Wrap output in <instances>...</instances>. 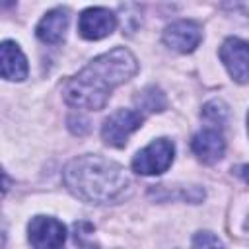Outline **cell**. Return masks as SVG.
Instances as JSON below:
<instances>
[{"label": "cell", "mask_w": 249, "mask_h": 249, "mask_svg": "<svg viewBox=\"0 0 249 249\" xmlns=\"http://www.w3.org/2000/svg\"><path fill=\"white\" fill-rule=\"evenodd\" d=\"M138 70L134 54L117 47L109 53L95 56L88 66H84L74 78H70L62 89L64 101L78 109L99 111L105 107L111 91L130 80Z\"/></svg>", "instance_id": "cell-1"}, {"label": "cell", "mask_w": 249, "mask_h": 249, "mask_svg": "<svg viewBox=\"0 0 249 249\" xmlns=\"http://www.w3.org/2000/svg\"><path fill=\"white\" fill-rule=\"evenodd\" d=\"M62 179L74 196L91 204H113L126 198L132 191V181L123 165L91 154L68 161Z\"/></svg>", "instance_id": "cell-2"}, {"label": "cell", "mask_w": 249, "mask_h": 249, "mask_svg": "<svg viewBox=\"0 0 249 249\" xmlns=\"http://www.w3.org/2000/svg\"><path fill=\"white\" fill-rule=\"evenodd\" d=\"M173 154H175L173 142L167 138H158L134 156L132 169L138 175H160L167 171V167L171 165Z\"/></svg>", "instance_id": "cell-3"}, {"label": "cell", "mask_w": 249, "mask_h": 249, "mask_svg": "<svg viewBox=\"0 0 249 249\" xmlns=\"http://www.w3.org/2000/svg\"><path fill=\"white\" fill-rule=\"evenodd\" d=\"M144 123V117L138 111L132 109H119L115 113H111L103 126H101V136L105 140V144L115 146V148H123L128 140V136L138 130Z\"/></svg>", "instance_id": "cell-4"}, {"label": "cell", "mask_w": 249, "mask_h": 249, "mask_svg": "<svg viewBox=\"0 0 249 249\" xmlns=\"http://www.w3.org/2000/svg\"><path fill=\"white\" fill-rule=\"evenodd\" d=\"M27 235L35 249H58L66 239V228L56 218L35 216L27 226Z\"/></svg>", "instance_id": "cell-5"}, {"label": "cell", "mask_w": 249, "mask_h": 249, "mask_svg": "<svg viewBox=\"0 0 249 249\" xmlns=\"http://www.w3.org/2000/svg\"><path fill=\"white\" fill-rule=\"evenodd\" d=\"M220 58L235 82H249V43L239 37L226 39L220 47Z\"/></svg>", "instance_id": "cell-6"}, {"label": "cell", "mask_w": 249, "mask_h": 249, "mask_svg": "<svg viewBox=\"0 0 249 249\" xmlns=\"http://www.w3.org/2000/svg\"><path fill=\"white\" fill-rule=\"evenodd\" d=\"M117 27V16L107 8H88L80 14L78 31L84 39L97 41L111 35Z\"/></svg>", "instance_id": "cell-7"}, {"label": "cell", "mask_w": 249, "mask_h": 249, "mask_svg": "<svg viewBox=\"0 0 249 249\" xmlns=\"http://www.w3.org/2000/svg\"><path fill=\"white\" fill-rule=\"evenodd\" d=\"M202 41V29L196 21L179 19L165 27L163 43L177 53H193Z\"/></svg>", "instance_id": "cell-8"}, {"label": "cell", "mask_w": 249, "mask_h": 249, "mask_svg": "<svg viewBox=\"0 0 249 249\" xmlns=\"http://www.w3.org/2000/svg\"><path fill=\"white\" fill-rule=\"evenodd\" d=\"M191 148L200 161L216 163L218 160H222V156L226 152V142H224V136L216 128L208 126V128H202L200 132H196L193 136Z\"/></svg>", "instance_id": "cell-9"}, {"label": "cell", "mask_w": 249, "mask_h": 249, "mask_svg": "<svg viewBox=\"0 0 249 249\" xmlns=\"http://www.w3.org/2000/svg\"><path fill=\"white\" fill-rule=\"evenodd\" d=\"M0 66H2V78L12 82H21L27 78V58L14 41H4L0 47Z\"/></svg>", "instance_id": "cell-10"}, {"label": "cell", "mask_w": 249, "mask_h": 249, "mask_svg": "<svg viewBox=\"0 0 249 249\" xmlns=\"http://www.w3.org/2000/svg\"><path fill=\"white\" fill-rule=\"evenodd\" d=\"M66 27H68V10L66 8H54L41 18L35 33L43 43L56 45L64 39Z\"/></svg>", "instance_id": "cell-11"}, {"label": "cell", "mask_w": 249, "mask_h": 249, "mask_svg": "<svg viewBox=\"0 0 249 249\" xmlns=\"http://www.w3.org/2000/svg\"><path fill=\"white\" fill-rule=\"evenodd\" d=\"M202 119L208 121L212 126H224L228 121V105L222 99H212L202 107ZM210 126V128H212Z\"/></svg>", "instance_id": "cell-12"}, {"label": "cell", "mask_w": 249, "mask_h": 249, "mask_svg": "<svg viewBox=\"0 0 249 249\" xmlns=\"http://www.w3.org/2000/svg\"><path fill=\"white\" fill-rule=\"evenodd\" d=\"M136 103H138L142 109L152 111V113H154V111H163V109H165V97H163V93H161L158 88H154V86L142 89L140 95L136 97Z\"/></svg>", "instance_id": "cell-13"}, {"label": "cell", "mask_w": 249, "mask_h": 249, "mask_svg": "<svg viewBox=\"0 0 249 249\" xmlns=\"http://www.w3.org/2000/svg\"><path fill=\"white\" fill-rule=\"evenodd\" d=\"M193 249H224V243L210 231H198L193 237Z\"/></svg>", "instance_id": "cell-14"}, {"label": "cell", "mask_w": 249, "mask_h": 249, "mask_svg": "<svg viewBox=\"0 0 249 249\" xmlns=\"http://www.w3.org/2000/svg\"><path fill=\"white\" fill-rule=\"evenodd\" d=\"M91 231V226L86 222H80L74 226V239L82 249H97V245H93L91 241H88V235Z\"/></svg>", "instance_id": "cell-15"}, {"label": "cell", "mask_w": 249, "mask_h": 249, "mask_svg": "<svg viewBox=\"0 0 249 249\" xmlns=\"http://www.w3.org/2000/svg\"><path fill=\"white\" fill-rule=\"evenodd\" d=\"M233 171H235V175H239V177H241L245 183H249V165H247V163H243V165H237Z\"/></svg>", "instance_id": "cell-16"}, {"label": "cell", "mask_w": 249, "mask_h": 249, "mask_svg": "<svg viewBox=\"0 0 249 249\" xmlns=\"http://www.w3.org/2000/svg\"><path fill=\"white\" fill-rule=\"evenodd\" d=\"M247 132H249V113H247Z\"/></svg>", "instance_id": "cell-17"}]
</instances>
